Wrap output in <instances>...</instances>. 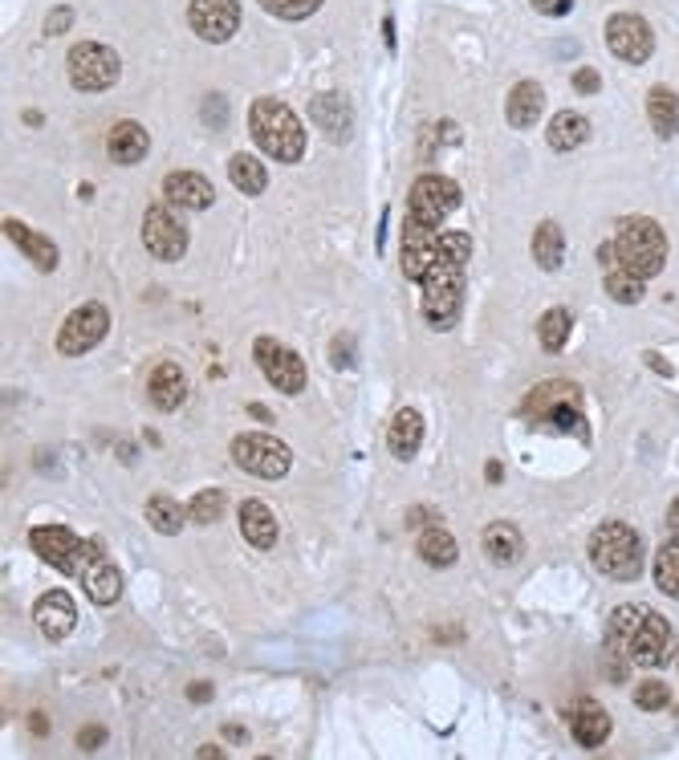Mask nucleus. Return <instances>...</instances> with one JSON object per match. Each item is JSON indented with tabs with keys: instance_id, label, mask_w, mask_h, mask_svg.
<instances>
[{
	"instance_id": "f257e3e1",
	"label": "nucleus",
	"mask_w": 679,
	"mask_h": 760,
	"mask_svg": "<svg viewBox=\"0 0 679 760\" xmlns=\"http://www.w3.org/2000/svg\"><path fill=\"white\" fill-rule=\"evenodd\" d=\"M606 651L619 655L623 663L655 671L671 659V622L643 602L614 606V614L606 622Z\"/></svg>"
},
{
	"instance_id": "f03ea898",
	"label": "nucleus",
	"mask_w": 679,
	"mask_h": 760,
	"mask_svg": "<svg viewBox=\"0 0 679 760\" xmlns=\"http://www.w3.org/2000/svg\"><path fill=\"white\" fill-rule=\"evenodd\" d=\"M249 131H253V143L277 163H297L305 155L301 118L281 98H257L249 106Z\"/></svg>"
},
{
	"instance_id": "7ed1b4c3",
	"label": "nucleus",
	"mask_w": 679,
	"mask_h": 760,
	"mask_svg": "<svg viewBox=\"0 0 679 760\" xmlns=\"http://www.w3.org/2000/svg\"><path fill=\"white\" fill-rule=\"evenodd\" d=\"M610 244H614V257H619V269H627L643 281L659 277L667 265V232L651 216H627Z\"/></svg>"
},
{
	"instance_id": "20e7f679",
	"label": "nucleus",
	"mask_w": 679,
	"mask_h": 760,
	"mask_svg": "<svg viewBox=\"0 0 679 760\" xmlns=\"http://www.w3.org/2000/svg\"><path fill=\"white\" fill-rule=\"evenodd\" d=\"M590 561L614 582H635L643 574V537L623 521H606L590 537Z\"/></svg>"
},
{
	"instance_id": "39448f33",
	"label": "nucleus",
	"mask_w": 679,
	"mask_h": 760,
	"mask_svg": "<svg viewBox=\"0 0 679 760\" xmlns=\"http://www.w3.org/2000/svg\"><path fill=\"white\" fill-rule=\"evenodd\" d=\"M419 285H423V318L436 330H452L464 309V265L436 261Z\"/></svg>"
},
{
	"instance_id": "423d86ee",
	"label": "nucleus",
	"mask_w": 679,
	"mask_h": 760,
	"mask_svg": "<svg viewBox=\"0 0 679 760\" xmlns=\"http://www.w3.org/2000/svg\"><path fill=\"white\" fill-rule=\"evenodd\" d=\"M525 415L562 431H582V391L574 383H541L525 395Z\"/></svg>"
},
{
	"instance_id": "0eeeda50",
	"label": "nucleus",
	"mask_w": 679,
	"mask_h": 760,
	"mask_svg": "<svg viewBox=\"0 0 679 760\" xmlns=\"http://www.w3.org/2000/svg\"><path fill=\"white\" fill-rule=\"evenodd\" d=\"M232 460H236L244 472L261 476V480H281V476L293 468L289 448H285L277 435H265V431L236 435V439H232Z\"/></svg>"
},
{
	"instance_id": "6e6552de",
	"label": "nucleus",
	"mask_w": 679,
	"mask_h": 760,
	"mask_svg": "<svg viewBox=\"0 0 679 760\" xmlns=\"http://www.w3.org/2000/svg\"><path fill=\"white\" fill-rule=\"evenodd\" d=\"M122 74V61L110 45H98V41H82L70 49V82L86 94H102L118 82Z\"/></svg>"
},
{
	"instance_id": "1a4fd4ad",
	"label": "nucleus",
	"mask_w": 679,
	"mask_h": 760,
	"mask_svg": "<svg viewBox=\"0 0 679 760\" xmlns=\"http://www.w3.org/2000/svg\"><path fill=\"white\" fill-rule=\"evenodd\" d=\"M460 208V183L448 175H419L407 192V216L427 220V224H444Z\"/></svg>"
},
{
	"instance_id": "9d476101",
	"label": "nucleus",
	"mask_w": 679,
	"mask_h": 760,
	"mask_svg": "<svg viewBox=\"0 0 679 760\" xmlns=\"http://www.w3.org/2000/svg\"><path fill=\"white\" fill-rule=\"evenodd\" d=\"M110 330V313L102 301H86L78 305L66 322H61L57 330V354H66V358H78L86 350H94Z\"/></svg>"
},
{
	"instance_id": "9b49d317",
	"label": "nucleus",
	"mask_w": 679,
	"mask_h": 760,
	"mask_svg": "<svg viewBox=\"0 0 679 760\" xmlns=\"http://www.w3.org/2000/svg\"><path fill=\"white\" fill-rule=\"evenodd\" d=\"M606 49L627 66H643L655 53V33L639 13H614L606 21Z\"/></svg>"
},
{
	"instance_id": "f8f14e48",
	"label": "nucleus",
	"mask_w": 679,
	"mask_h": 760,
	"mask_svg": "<svg viewBox=\"0 0 679 760\" xmlns=\"http://www.w3.org/2000/svg\"><path fill=\"white\" fill-rule=\"evenodd\" d=\"M143 244L155 261L175 265V261H183V252H188V228H183V220L171 208L159 204L143 216Z\"/></svg>"
},
{
	"instance_id": "ddd939ff",
	"label": "nucleus",
	"mask_w": 679,
	"mask_h": 760,
	"mask_svg": "<svg viewBox=\"0 0 679 760\" xmlns=\"http://www.w3.org/2000/svg\"><path fill=\"white\" fill-rule=\"evenodd\" d=\"M253 354H257L261 374L269 378L281 395H301L305 391V362H301V354H293L277 338H257Z\"/></svg>"
},
{
	"instance_id": "4468645a",
	"label": "nucleus",
	"mask_w": 679,
	"mask_h": 760,
	"mask_svg": "<svg viewBox=\"0 0 679 760\" xmlns=\"http://www.w3.org/2000/svg\"><path fill=\"white\" fill-rule=\"evenodd\" d=\"M29 545L37 549L41 561H49L53 569H61V574L78 578V561H82V537L66 525H41L29 533Z\"/></svg>"
},
{
	"instance_id": "2eb2a0df",
	"label": "nucleus",
	"mask_w": 679,
	"mask_h": 760,
	"mask_svg": "<svg viewBox=\"0 0 679 760\" xmlns=\"http://www.w3.org/2000/svg\"><path fill=\"white\" fill-rule=\"evenodd\" d=\"M188 25L196 37L224 45L240 29V0H192L188 5Z\"/></svg>"
},
{
	"instance_id": "dca6fc26",
	"label": "nucleus",
	"mask_w": 679,
	"mask_h": 760,
	"mask_svg": "<svg viewBox=\"0 0 679 760\" xmlns=\"http://www.w3.org/2000/svg\"><path fill=\"white\" fill-rule=\"evenodd\" d=\"M436 244H440L436 224L415 220V216L403 220V252H399V261H403V277L407 281H423V273L436 265Z\"/></svg>"
},
{
	"instance_id": "f3484780",
	"label": "nucleus",
	"mask_w": 679,
	"mask_h": 760,
	"mask_svg": "<svg viewBox=\"0 0 679 760\" xmlns=\"http://www.w3.org/2000/svg\"><path fill=\"white\" fill-rule=\"evenodd\" d=\"M33 618H37V626H41V635L66 639V635H74V626H78V606H74V598H70L66 590H49V594L37 598Z\"/></svg>"
},
{
	"instance_id": "a211bd4d",
	"label": "nucleus",
	"mask_w": 679,
	"mask_h": 760,
	"mask_svg": "<svg viewBox=\"0 0 679 760\" xmlns=\"http://www.w3.org/2000/svg\"><path fill=\"white\" fill-rule=\"evenodd\" d=\"M163 196L171 208H188V212H204L212 208L216 192H212V183L200 175V171H171L163 179Z\"/></svg>"
},
{
	"instance_id": "6ab92c4d",
	"label": "nucleus",
	"mask_w": 679,
	"mask_h": 760,
	"mask_svg": "<svg viewBox=\"0 0 679 760\" xmlns=\"http://www.w3.org/2000/svg\"><path fill=\"white\" fill-rule=\"evenodd\" d=\"M147 395L159 411H179L183 399H188V374H183V366L175 362H159L147 378Z\"/></svg>"
},
{
	"instance_id": "aec40b11",
	"label": "nucleus",
	"mask_w": 679,
	"mask_h": 760,
	"mask_svg": "<svg viewBox=\"0 0 679 760\" xmlns=\"http://www.w3.org/2000/svg\"><path fill=\"white\" fill-rule=\"evenodd\" d=\"M106 151H110V159H114L118 167H131V163H139V159L151 151V135H147V126H139V122H131V118L114 122V131H110V139H106Z\"/></svg>"
},
{
	"instance_id": "412c9836",
	"label": "nucleus",
	"mask_w": 679,
	"mask_h": 760,
	"mask_svg": "<svg viewBox=\"0 0 679 760\" xmlns=\"http://www.w3.org/2000/svg\"><path fill=\"white\" fill-rule=\"evenodd\" d=\"M570 732H574V740H578L582 748H602L606 736H610V716H606V708L594 704V700H578L574 712H570Z\"/></svg>"
},
{
	"instance_id": "4be33fe9",
	"label": "nucleus",
	"mask_w": 679,
	"mask_h": 760,
	"mask_svg": "<svg viewBox=\"0 0 679 760\" xmlns=\"http://www.w3.org/2000/svg\"><path fill=\"white\" fill-rule=\"evenodd\" d=\"M240 533H244V541L249 545H257V549H273L277 545V517H273V509L265 500H244L240 504Z\"/></svg>"
},
{
	"instance_id": "5701e85b",
	"label": "nucleus",
	"mask_w": 679,
	"mask_h": 760,
	"mask_svg": "<svg viewBox=\"0 0 679 760\" xmlns=\"http://www.w3.org/2000/svg\"><path fill=\"white\" fill-rule=\"evenodd\" d=\"M0 228H5V236H9L21 252H25V257H29L37 269H45V273H53V269H57V244H53L49 236H41V232L25 228L21 220H5Z\"/></svg>"
},
{
	"instance_id": "b1692460",
	"label": "nucleus",
	"mask_w": 679,
	"mask_h": 760,
	"mask_svg": "<svg viewBox=\"0 0 679 760\" xmlns=\"http://www.w3.org/2000/svg\"><path fill=\"white\" fill-rule=\"evenodd\" d=\"M82 586H86V594H90L98 606H114V602L122 598V574H118V565L106 561L102 553L82 569Z\"/></svg>"
},
{
	"instance_id": "393cba45",
	"label": "nucleus",
	"mask_w": 679,
	"mask_h": 760,
	"mask_svg": "<svg viewBox=\"0 0 679 760\" xmlns=\"http://www.w3.org/2000/svg\"><path fill=\"white\" fill-rule=\"evenodd\" d=\"M419 443H423V415H419L415 407H403V411H395V419H391V431H387V448H391V456H399V460H411V456L419 452Z\"/></svg>"
},
{
	"instance_id": "a878e982",
	"label": "nucleus",
	"mask_w": 679,
	"mask_h": 760,
	"mask_svg": "<svg viewBox=\"0 0 679 760\" xmlns=\"http://www.w3.org/2000/svg\"><path fill=\"white\" fill-rule=\"evenodd\" d=\"M545 139H549V147L553 151H578L586 139H590V118L586 114H578V110H562V114H553L549 118V131H545Z\"/></svg>"
},
{
	"instance_id": "bb28decb",
	"label": "nucleus",
	"mask_w": 679,
	"mask_h": 760,
	"mask_svg": "<svg viewBox=\"0 0 679 760\" xmlns=\"http://www.w3.org/2000/svg\"><path fill=\"white\" fill-rule=\"evenodd\" d=\"M541 110H545V90H541L537 82H517L513 94H509V106H505L509 126H517V131H529V126L541 118Z\"/></svg>"
},
{
	"instance_id": "cd10ccee",
	"label": "nucleus",
	"mask_w": 679,
	"mask_h": 760,
	"mask_svg": "<svg viewBox=\"0 0 679 760\" xmlns=\"http://www.w3.org/2000/svg\"><path fill=\"white\" fill-rule=\"evenodd\" d=\"M480 545H484L488 561H497V565H513V561H521V553H525L521 533H517L513 525H505V521L488 525V529H484V537H480Z\"/></svg>"
},
{
	"instance_id": "c85d7f7f",
	"label": "nucleus",
	"mask_w": 679,
	"mask_h": 760,
	"mask_svg": "<svg viewBox=\"0 0 679 760\" xmlns=\"http://www.w3.org/2000/svg\"><path fill=\"white\" fill-rule=\"evenodd\" d=\"M533 257H537V265L545 273H558L562 269V261H566V232H562V224H553V220L537 224V232H533Z\"/></svg>"
},
{
	"instance_id": "c756f323",
	"label": "nucleus",
	"mask_w": 679,
	"mask_h": 760,
	"mask_svg": "<svg viewBox=\"0 0 679 760\" xmlns=\"http://www.w3.org/2000/svg\"><path fill=\"white\" fill-rule=\"evenodd\" d=\"M647 118H651L659 139H675V131H679V94L667 90V86H655L647 94Z\"/></svg>"
},
{
	"instance_id": "7c9ffc66",
	"label": "nucleus",
	"mask_w": 679,
	"mask_h": 760,
	"mask_svg": "<svg viewBox=\"0 0 679 760\" xmlns=\"http://www.w3.org/2000/svg\"><path fill=\"white\" fill-rule=\"evenodd\" d=\"M310 114H314V122L322 126L330 139H346V135H350V106H346V98H338V94H318L314 106H310Z\"/></svg>"
},
{
	"instance_id": "2f4dec72",
	"label": "nucleus",
	"mask_w": 679,
	"mask_h": 760,
	"mask_svg": "<svg viewBox=\"0 0 679 760\" xmlns=\"http://www.w3.org/2000/svg\"><path fill=\"white\" fill-rule=\"evenodd\" d=\"M228 179L244 196H261L269 187V171H265V163L257 155H232L228 159Z\"/></svg>"
},
{
	"instance_id": "473e14b6",
	"label": "nucleus",
	"mask_w": 679,
	"mask_h": 760,
	"mask_svg": "<svg viewBox=\"0 0 679 760\" xmlns=\"http://www.w3.org/2000/svg\"><path fill=\"white\" fill-rule=\"evenodd\" d=\"M419 557H423L427 565H436V569H448V565H456L460 545H456L452 533H444L440 525H431V529L419 533Z\"/></svg>"
},
{
	"instance_id": "72a5a7b5",
	"label": "nucleus",
	"mask_w": 679,
	"mask_h": 760,
	"mask_svg": "<svg viewBox=\"0 0 679 760\" xmlns=\"http://www.w3.org/2000/svg\"><path fill=\"white\" fill-rule=\"evenodd\" d=\"M147 521H151L155 533L175 537L183 525H188V513H183V509H179V500H171L167 492H155V496L147 500Z\"/></svg>"
},
{
	"instance_id": "f704fd0d",
	"label": "nucleus",
	"mask_w": 679,
	"mask_h": 760,
	"mask_svg": "<svg viewBox=\"0 0 679 760\" xmlns=\"http://www.w3.org/2000/svg\"><path fill=\"white\" fill-rule=\"evenodd\" d=\"M570 326H574L570 309H549V313H541V322H537V338H541V346H545L549 354H558V350L570 342Z\"/></svg>"
},
{
	"instance_id": "c9c22d12",
	"label": "nucleus",
	"mask_w": 679,
	"mask_h": 760,
	"mask_svg": "<svg viewBox=\"0 0 679 760\" xmlns=\"http://www.w3.org/2000/svg\"><path fill=\"white\" fill-rule=\"evenodd\" d=\"M655 586L679 602V541H667L659 545L655 553Z\"/></svg>"
},
{
	"instance_id": "e433bc0d",
	"label": "nucleus",
	"mask_w": 679,
	"mask_h": 760,
	"mask_svg": "<svg viewBox=\"0 0 679 760\" xmlns=\"http://www.w3.org/2000/svg\"><path fill=\"white\" fill-rule=\"evenodd\" d=\"M606 293L619 305H639L643 301V277H635L627 269H606Z\"/></svg>"
},
{
	"instance_id": "4c0bfd02",
	"label": "nucleus",
	"mask_w": 679,
	"mask_h": 760,
	"mask_svg": "<svg viewBox=\"0 0 679 760\" xmlns=\"http://www.w3.org/2000/svg\"><path fill=\"white\" fill-rule=\"evenodd\" d=\"M220 513H224V492L220 488H204L188 504V521L192 525H212V521H220Z\"/></svg>"
},
{
	"instance_id": "58836bf2",
	"label": "nucleus",
	"mask_w": 679,
	"mask_h": 760,
	"mask_svg": "<svg viewBox=\"0 0 679 760\" xmlns=\"http://www.w3.org/2000/svg\"><path fill=\"white\" fill-rule=\"evenodd\" d=\"M261 9L281 17V21H305L322 9V0H261Z\"/></svg>"
},
{
	"instance_id": "ea45409f",
	"label": "nucleus",
	"mask_w": 679,
	"mask_h": 760,
	"mask_svg": "<svg viewBox=\"0 0 679 760\" xmlns=\"http://www.w3.org/2000/svg\"><path fill=\"white\" fill-rule=\"evenodd\" d=\"M472 257V236L468 232H440V244H436V261H452V265H464Z\"/></svg>"
},
{
	"instance_id": "a19ab883",
	"label": "nucleus",
	"mask_w": 679,
	"mask_h": 760,
	"mask_svg": "<svg viewBox=\"0 0 679 760\" xmlns=\"http://www.w3.org/2000/svg\"><path fill=\"white\" fill-rule=\"evenodd\" d=\"M667 704H671V691H667V683L647 679V683H639V687H635V708H643V712H659V708H667Z\"/></svg>"
},
{
	"instance_id": "79ce46f5",
	"label": "nucleus",
	"mask_w": 679,
	"mask_h": 760,
	"mask_svg": "<svg viewBox=\"0 0 679 760\" xmlns=\"http://www.w3.org/2000/svg\"><path fill=\"white\" fill-rule=\"evenodd\" d=\"M70 25H74V9H70V5H61V9H53V13L45 17V33H49V37L66 33Z\"/></svg>"
},
{
	"instance_id": "37998d69",
	"label": "nucleus",
	"mask_w": 679,
	"mask_h": 760,
	"mask_svg": "<svg viewBox=\"0 0 679 760\" xmlns=\"http://www.w3.org/2000/svg\"><path fill=\"white\" fill-rule=\"evenodd\" d=\"M598 86H602L598 70H590V66L574 70V90H578V94H598Z\"/></svg>"
},
{
	"instance_id": "c03bdc74",
	"label": "nucleus",
	"mask_w": 679,
	"mask_h": 760,
	"mask_svg": "<svg viewBox=\"0 0 679 760\" xmlns=\"http://www.w3.org/2000/svg\"><path fill=\"white\" fill-rule=\"evenodd\" d=\"M102 744H106V728H102V724L82 728V736H78V748H82V752H98Z\"/></svg>"
},
{
	"instance_id": "a18cd8bd",
	"label": "nucleus",
	"mask_w": 679,
	"mask_h": 760,
	"mask_svg": "<svg viewBox=\"0 0 679 760\" xmlns=\"http://www.w3.org/2000/svg\"><path fill=\"white\" fill-rule=\"evenodd\" d=\"M541 17H566L574 9V0H529Z\"/></svg>"
},
{
	"instance_id": "49530a36",
	"label": "nucleus",
	"mask_w": 679,
	"mask_h": 760,
	"mask_svg": "<svg viewBox=\"0 0 679 760\" xmlns=\"http://www.w3.org/2000/svg\"><path fill=\"white\" fill-rule=\"evenodd\" d=\"M667 533H671V541H679V500L667 509Z\"/></svg>"
},
{
	"instance_id": "de8ad7c7",
	"label": "nucleus",
	"mask_w": 679,
	"mask_h": 760,
	"mask_svg": "<svg viewBox=\"0 0 679 760\" xmlns=\"http://www.w3.org/2000/svg\"><path fill=\"white\" fill-rule=\"evenodd\" d=\"M188 700H196V704H200V700H212V687H208V683H192V687H188Z\"/></svg>"
},
{
	"instance_id": "09e8293b",
	"label": "nucleus",
	"mask_w": 679,
	"mask_h": 760,
	"mask_svg": "<svg viewBox=\"0 0 679 760\" xmlns=\"http://www.w3.org/2000/svg\"><path fill=\"white\" fill-rule=\"evenodd\" d=\"M29 728H33L37 736H45V732H49V720H45L41 712H33V720H29Z\"/></svg>"
},
{
	"instance_id": "8fccbe9b",
	"label": "nucleus",
	"mask_w": 679,
	"mask_h": 760,
	"mask_svg": "<svg viewBox=\"0 0 679 760\" xmlns=\"http://www.w3.org/2000/svg\"><path fill=\"white\" fill-rule=\"evenodd\" d=\"M647 362H651V370H659V374H671V366H667L659 354H647Z\"/></svg>"
},
{
	"instance_id": "3c124183",
	"label": "nucleus",
	"mask_w": 679,
	"mask_h": 760,
	"mask_svg": "<svg viewBox=\"0 0 679 760\" xmlns=\"http://www.w3.org/2000/svg\"><path fill=\"white\" fill-rule=\"evenodd\" d=\"M484 476H488V480H501L505 472H501V464H488V468H484Z\"/></svg>"
}]
</instances>
